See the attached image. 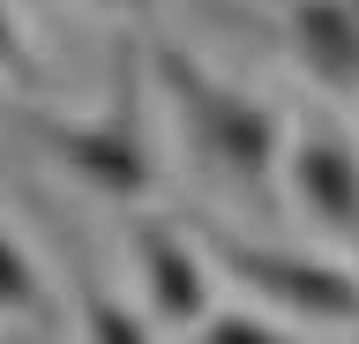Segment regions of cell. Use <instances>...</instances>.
Segmentation results:
<instances>
[{
	"label": "cell",
	"instance_id": "2",
	"mask_svg": "<svg viewBox=\"0 0 359 344\" xmlns=\"http://www.w3.org/2000/svg\"><path fill=\"white\" fill-rule=\"evenodd\" d=\"M150 68H157V83L172 90L195 158L210 165V172H224L232 187H262L269 165H277V113H269L262 97L217 83L187 46H165V38H157V46H150Z\"/></svg>",
	"mask_w": 359,
	"mask_h": 344
},
{
	"label": "cell",
	"instance_id": "3",
	"mask_svg": "<svg viewBox=\"0 0 359 344\" xmlns=\"http://www.w3.org/2000/svg\"><path fill=\"white\" fill-rule=\"evenodd\" d=\"M187 232L202 240L210 270H224L232 284H247L262 307H285V315H299V322H330V329H359V277L344 270V262L240 240V232L217 225V217H187Z\"/></svg>",
	"mask_w": 359,
	"mask_h": 344
},
{
	"label": "cell",
	"instance_id": "10",
	"mask_svg": "<svg viewBox=\"0 0 359 344\" xmlns=\"http://www.w3.org/2000/svg\"><path fill=\"white\" fill-rule=\"evenodd\" d=\"M202 344H285L262 315H202Z\"/></svg>",
	"mask_w": 359,
	"mask_h": 344
},
{
	"label": "cell",
	"instance_id": "5",
	"mask_svg": "<svg viewBox=\"0 0 359 344\" xmlns=\"http://www.w3.org/2000/svg\"><path fill=\"white\" fill-rule=\"evenodd\" d=\"M277 30L330 97H359V0H277Z\"/></svg>",
	"mask_w": 359,
	"mask_h": 344
},
{
	"label": "cell",
	"instance_id": "7",
	"mask_svg": "<svg viewBox=\"0 0 359 344\" xmlns=\"http://www.w3.org/2000/svg\"><path fill=\"white\" fill-rule=\"evenodd\" d=\"M0 315H30V322H53V299H45V277L30 262V247L15 240V225L0 217Z\"/></svg>",
	"mask_w": 359,
	"mask_h": 344
},
{
	"label": "cell",
	"instance_id": "11",
	"mask_svg": "<svg viewBox=\"0 0 359 344\" xmlns=\"http://www.w3.org/2000/svg\"><path fill=\"white\" fill-rule=\"evenodd\" d=\"M112 8H128V15H150V0H112Z\"/></svg>",
	"mask_w": 359,
	"mask_h": 344
},
{
	"label": "cell",
	"instance_id": "4",
	"mask_svg": "<svg viewBox=\"0 0 359 344\" xmlns=\"http://www.w3.org/2000/svg\"><path fill=\"white\" fill-rule=\"evenodd\" d=\"M128 240H135V262H142V299H150L157 322L187 329V322L210 315V254H202L195 232L172 225V217H135Z\"/></svg>",
	"mask_w": 359,
	"mask_h": 344
},
{
	"label": "cell",
	"instance_id": "1",
	"mask_svg": "<svg viewBox=\"0 0 359 344\" xmlns=\"http://www.w3.org/2000/svg\"><path fill=\"white\" fill-rule=\"evenodd\" d=\"M112 97L105 113L90 120H60L45 113V105H15V128L30 142H38L45 158L60 165V172H75L83 187H97V195H112V202H142L157 187V158H150V128H142V90H135V46L120 38V53H112Z\"/></svg>",
	"mask_w": 359,
	"mask_h": 344
},
{
	"label": "cell",
	"instance_id": "6",
	"mask_svg": "<svg viewBox=\"0 0 359 344\" xmlns=\"http://www.w3.org/2000/svg\"><path fill=\"white\" fill-rule=\"evenodd\" d=\"M292 202L307 209L322 232H359V150L352 135H337L330 120H314L292 142Z\"/></svg>",
	"mask_w": 359,
	"mask_h": 344
},
{
	"label": "cell",
	"instance_id": "9",
	"mask_svg": "<svg viewBox=\"0 0 359 344\" xmlns=\"http://www.w3.org/2000/svg\"><path fill=\"white\" fill-rule=\"evenodd\" d=\"M0 75H15L22 97L45 90V68H38V53L22 46V30H15V15H8V0H0Z\"/></svg>",
	"mask_w": 359,
	"mask_h": 344
},
{
	"label": "cell",
	"instance_id": "8",
	"mask_svg": "<svg viewBox=\"0 0 359 344\" xmlns=\"http://www.w3.org/2000/svg\"><path fill=\"white\" fill-rule=\"evenodd\" d=\"M83 337L90 344H150V322L135 315L120 292H105V284L83 277Z\"/></svg>",
	"mask_w": 359,
	"mask_h": 344
}]
</instances>
